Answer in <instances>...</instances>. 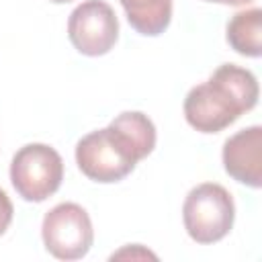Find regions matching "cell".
<instances>
[{
    "instance_id": "cell-6",
    "label": "cell",
    "mask_w": 262,
    "mask_h": 262,
    "mask_svg": "<svg viewBox=\"0 0 262 262\" xmlns=\"http://www.w3.org/2000/svg\"><path fill=\"white\" fill-rule=\"evenodd\" d=\"M68 37L72 45L88 57L108 53L119 39V20L104 0H84L68 18Z\"/></svg>"
},
{
    "instance_id": "cell-10",
    "label": "cell",
    "mask_w": 262,
    "mask_h": 262,
    "mask_svg": "<svg viewBox=\"0 0 262 262\" xmlns=\"http://www.w3.org/2000/svg\"><path fill=\"white\" fill-rule=\"evenodd\" d=\"M111 125L115 129H119L129 143L137 149V154L143 158H147L154 147H156V127L151 123V119L139 111H125L121 115H117Z\"/></svg>"
},
{
    "instance_id": "cell-11",
    "label": "cell",
    "mask_w": 262,
    "mask_h": 262,
    "mask_svg": "<svg viewBox=\"0 0 262 262\" xmlns=\"http://www.w3.org/2000/svg\"><path fill=\"white\" fill-rule=\"evenodd\" d=\"M12 215H14L12 203H10L8 194L0 188V235L10 227V223H12Z\"/></svg>"
},
{
    "instance_id": "cell-12",
    "label": "cell",
    "mask_w": 262,
    "mask_h": 262,
    "mask_svg": "<svg viewBox=\"0 0 262 262\" xmlns=\"http://www.w3.org/2000/svg\"><path fill=\"white\" fill-rule=\"evenodd\" d=\"M125 256H131V258H156L151 252H147V250H143L141 246H133V248H125V250H121V252H117V254H113V258H125Z\"/></svg>"
},
{
    "instance_id": "cell-8",
    "label": "cell",
    "mask_w": 262,
    "mask_h": 262,
    "mask_svg": "<svg viewBox=\"0 0 262 262\" xmlns=\"http://www.w3.org/2000/svg\"><path fill=\"white\" fill-rule=\"evenodd\" d=\"M129 25L145 35H162L172 20V0H119Z\"/></svg>"
},
{
    "instance_id": "cell-7",
    "label": "cell",
    "mask_w": 262,
    "mask_h": 262,
    "mask_svg": "<svg viewBox=\"0 0 262 262\" xmlns=\"http://www.w3.org/2000/svg\"><path fill=\"white\" fill-rule=\"evenodd\" d=\"M225 172L252 188L262 186V127L252 125L233 133L223 143Z\"/></svg>"
},
{
    "instance_id": "cell-14",
    "label": "cell",
    "mask_w": 262,
    "mask_h": 262,
    "mask_svg": "<svg viewBox=\"0 0 262 262\" xmlns=\"http://www.w3.org/2000/svg\"><path fill=\"white\" fill-rule=\"evenodd\" d=\"M49 2H55V4H66V2H72V0H49Z\"/></svg>"
},
{
    "instance_id": "cell-3",
    "label": "cell",
    "mask_w": 262,
    "mask_h": 262,
    "mask_svg": "<svg viewBox=\"0 0 262 262\" xmlns=\"http://www.w3.org/2000/svg\"><path fill=\"white\" fill-rule=\"evenodd\" d=\"M235 219V205L227 188L217 182L194 186L182 205V221L186 233L196 244H215L223 239Z\"/></svg>"
},
{
    "instance_id": "cell-1",
    "label": "cell",
    "mask_w": 262,
    "mask_h": 262,
    "mask_svg": "<svg viewBox=\"0 0 262 262\" xmlns=\"http://www.w3.org/2000/svg\"><path fill=\"white\" fill-rule=\"evenodd\" d=\"M258 92V80L250 70L223 63L207 82L190 88L184 119L201 133H219L256 106Z\"/></svg>"
},
{
    "instance_id": "cell-13",
    "label": "cell",
    "mask_w": 262,
    "mask_h": 262,
    "mask_svg": "<svg viewBox=\"0 0 262 262\" xmlns=\"http://www.w3.org/2000/svg\"><path fill=\"white\" fill-rule=\"evenodd\" d=\"M205 2H215V4H225V6H242V4H250L252 0H205Z\"/></svg>"
},
{
    "instance_id": "cell-4",
    "label": "cell",
    "mask_w": 262,
    "mask_h": 262,
    "mask_svg": "<svg viewBox=\"0 0 262 262\" xmlns=\"http://www.w3.org/2000/svg\"><path fill=\"white\" fill-rule=\"evenodd\" d=\"M63 180V160L47 143L23 145L10 162V182L16 194L29 203L49 199Z\"/></svg>"
},
{
    "instance_id": "cell-9",
    "label": "cell",
    "mask_w": 262,
    "mask_h": 262,
    "mask_svg": "<svg viewBox=\"0 0 262 262\" xmlns=\"http://www.w3.org/2000/svg\"><path fill=\"white\" fill-rule=\"evenodd\" d=\"M227 43L229 47L246 57L262 55V10L250 8L235 12L227 23Z\"/></svg>"
},
{
    "instance_id": "cell-5",
    "label": "cell",
    "mask_w": 262,
    "mask_h": 262,
    "mask_svg": "<svg viewBox=\"0 0 262 262\" xmlns=\"http://www.w3.org/2000/svg\"><path fill=\"white\" fill-rule=\"evenodd\" d=\"M41 237L45 250L57 260H80L92 248L94 229L86 209L76 203H59L45 213Z\"/></svg>"
},
{
    "instance_id": "cell-2",
    "label": "cell",
    "mask_w": 262,
    "mask_h": 262,
    "mask_svg": "<svg viewBox=\"0 0 262 262\" xmlns=\"http://www.w3.org/2000/svg\"><path fill=\"white\" fill-rule=\"evenodd\" d=\"M139 160L137 149L113 125L84 135L76 145V164L82 174L102 184L123 180Z\"/></svg>"
}]
</instances>
